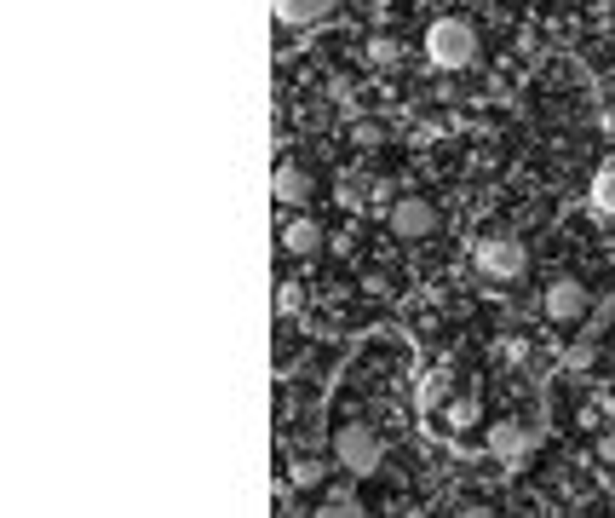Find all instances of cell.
<instances>
[{
	"instance_id": "6da1fadb",
	"label": "cell",
	"mask_w": 615,
	"mask_h": 518,
	"mask_svg": "<svg viewBox=\"0 0 615 518\" xmlns=\"http://www.w3.org/2000/svg\"><path fill=\"white\" fill-rule=\"evenodd\" d=\"M426 58H432L437 70H466V64H478V35H472V24L437 18V24L426 29Z\"/></svg>"
},
{
	"instance_id": "7a4b0ae2",
	"label": "cell",
	"mask_w": 615,
	"mask_h": 518,
	"mask_svg": "<svg viewBox=\"0 0 615 518\" xmlns=\"http://www.w3.org/2000/svg\"><path fill=\"white\" fill-rule=\"evenodd\" d=\"M334 461H340L351 478H368V472H380V461H386V444H380L363 421H345L340 432H334Z\"/></svg>"
},
{
	"instance_id": "3957f363",
	"label": "cell",
	"mask_w": 615,
	"mask_h": 518,
	"mask_svg": "<svg viewBox=\"0 0 615 518\" xmlns=\"http://www.w3.org/2000/svg\"><path fill=\"white\" fill-rule=\"evenodd\" d=\"M472 259H478V271L489 283H518L529 271V248L518 236H483L478 248H472Z\"/></svg>"
},
{
	"instance_id": "277c9868",
	"label": "cell",
	"mask_w": 615,
	"mask_h": 518,
	"mask_svg": "<svg viewBox=\"0 0 615 518\" xmlns=\"http://www.w3.org/2000/svg\"><path fill=\"white\" fill-rule=\"evenodd\" d=\"M386 225H391V236H403V242H420V236H432V231H437V208L426 202V196H403V202H391Z\"/></svg>"
},
{
	"instance_id": "5b68a950",
	"label": "cell",
	"mask_w": 615,
	"mask_h": 518,
	"mask_svg": "<svg viewBox=\"0 0 615 518\" xmlns=\"http://www.w3.org/2000/svg\"><path fill=\"white\" fill-rule=\"evenodd\" d=\"M541 311H547L552 323H575V317H587V288L575 283V277H558V283L547 288Z\"/></svg>"
},
{
	"instance_id": "8992f818",
	"label": "cell",
	"mask_w": 615,
	"mask_h": 518,
	"mask_svg": "<svg viewBox=\"0 0 615 518\" xmlns=\"http://www.w3.org/2000/svg\"><path fill=\"white\" fill-rule=\"evenodd\" d=\"M276 6V24H288V29H311V24H322L340 0H271Z\"/></svg>"
},
{
	"instance_id": "52a82bcc",
	"label": "cell",
	"mask_w": 615,
	"mask_h": 518,
	"mask_svg": "<svg viewBox=\"0 0 615 518\" xmlns=\"http://www.w3.org/2000/svg\"><path fill=\"white\" fill-rule=\"evenodd\" d=\"M282 248H288L294 259L322 254V225L317 219H288V225H282Z\"/></svg>"
},
{
	"instance_id": "ba28073f",
	"label": "cell",
	"mask_w": 615,
	"mask_h": 518,
	"mask_svg": "<svg viewBox=\"0 0 615 518\" xmlns=\"http://www.w3.org/2000/svg\"><path fill=\"white\" fill-rule=\"evenodd\" d=\"M271 190H276V202H282V208H299V202L311 196V179H305V167L282 162V167L271 173Z\"/></svg>"
},
{
	"instance_id": "9c48e42d",
	"label": "cell",
	"mask_w": 615,
	"mask_h": 518,
	"mask_svg": "<svg viewBox=\"0 0 615 518\" xmlns=\"http://www.w3.org/2000/svg\"><path fill=\"white\" fill-rule=\"evenodd\" d=\"M322 513H328V518H357V513H363V501H357V490H345V484H340V490H328Z\"/></svg>"
},
{
	"instance_id": "30bf717a",
	"label": "cell",
	"mask_w": 615,
	"mask_h": 518,
	"mask_svg": "<svg viewBox=\"0 0 615 518\" xmlns=\"http://www.w3.org/2000/svg\"><path fill=\"white\" fill-rule=\"evenodd\" d=\"M288 478H294V490H317V484H322V461L299 455L294 467H288Z\"/></svg>"
},
{
	"instance_id": "8fae6325",
	"label": "cell",
	"mask_w": 615,
	"mask_h": 518,
	"mask_svg": "<svg viewBox=\"0 0 615 518\" xmlns=\"http://www.w3.org/2000/svg\"><path fill=\"white\" fill-rule=\"evenodd\" d=\"M397 58H403V47H397L391 35H374V41H368V64H380V70H391Z\"/></svg>"
},
{
	"instance_id": "7c38bea8",
	"label": "cell",
	"mask_w": 615,
	"mask_h": 518,
	"mask_svg": "<svg viewBox=\"0 0 615 518\" xmlns=\"http://www.w3.org/2000/svg\"><path fill=\"white\" fill-rule=\"evenodd\" d=\"M593 208L598 213H615V167H604L593 179Z\"/></svg>"
},
{
	"instance_id": "4fadbf2b",
	"label": "cell",
	"mask_w": 615,
	"mask_h": 518,
	"mask_svg": "<svg viewBox=\"0 0 615 518\" xmlns=\"http://www.w3.org/2000/svg\"><path fill=\"white\" fill-rule=\"evenodd\" d=\"M299 306H305V288H299V283H282V294H276V311H282V317H294Z\"/></svg>"
},
{
	"instance_id": "5bb4252c",
	"label": "cell",
	"mask_w": 615,
	"mask_h": 518,
	"mask_svg": "<svg viewBox=\"0 0 615 518\" xmlns=\"http://www.w3.org/2000/svg\"><path fill=\"white\" fill-rule=\"evenodd\" d=\"M472 421H478V403H472V398L449 403V426H472Z\"/></svg>"
},
{
	"instance_id": "9a60e30c",
	"label": "cell",
	"mask_w": 615,
	"mask_h": 518,
	"mask_svg": "<svg viewBox=\"0 0 615 518\" xmlns=\"http://www.w3.org/2000/svg\"><path fill=\"white\" fill-rule=\"evenodd\" d=\"M495 449H501V455H518V449H524V432L501 426V432H495Z\"/></svg>"
},
{
	"instance_id": "2e32d148",
	"label": "cell",
	"mask_w": 615,
	"mask_h": 518,
	"mask_svg": "<svg viewBox=\"0 0 615 518\" xmlns=\"http://www.w3.org/2000/svg\"><path fill=\"white\" fill-rule=\"evenodd\" d=\"M587 363H593V352H587V346H575V352L564 357V369H570V375H581V369H587Z\"/></svg>"
},
{
	"instance_id": "e0dca14e",
	"label": "cell",
	"mask_w": 615,
	"mask_h": 518,
	"mask_svg": "<svg viewBox=\"0 0 615 518\" xmlns=\"http://www.w3.org/2000/svg\"><path fill=\"white\" fill-rule=\"evenodd\" d=\"M598 461H604V467H615V438H610V432L598 438Z\"/></svg>"
}]
</instances>
